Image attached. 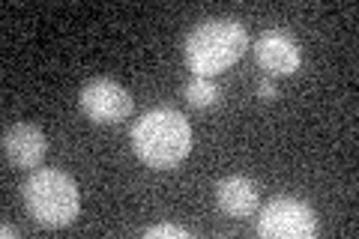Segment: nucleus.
<instances>
[{
  "mask_svg": "<svg viewBox=\"0 0 359 239\" xmlns=\"http://www.w3.org/2000/svg\"><path fill=\"white\" fill-rule=\"evenodd\" d=\"M132 150L150 168H174L192 150V126L177 108H153L132 126Z\"/></svg>",
  "mask_w": 359,
  "mask_h": 239,
  "instance_id": "2",
  "label": "nucleus"
},
{
  "mask_svg": "<svg viewBox=\"0 0 359 239\" xmlns=\"http://www.w3.org/2000/svg\"><path fill=\"white\" fill-rule=\"evenodd\" d=\"M216 203L222 212L233 215V219H249V215L257 210L261 203V191L252 183L249 177H222L216 186Z\"/></svg>",
  "mask_w": 359,
  "mask_h": 239,
  "instance_id": "8",
  "label": "nucleus"
},
{
  "mask_svg": "<svg viewBox=\"0 0 359 239\" xmlns=\"http://www.w3.org/2000/svg\"><path fill=\"white\" fill-rule=\"evenodd\" d=\"M78 105L93 123H120L132 114V93L114 78H90L78 93Z\"/></svg>",
  "mask_w": 359,
  "mask_h": 239,
  "instance_id": "5",
  "label": "nucleus"
},
{
  "mask_svg": "<svg viewBox=\"0 0 359 239\" xmlns=\"http://www.w3.org/2000/svg\"><path fill=\"white\" fill-rule=\"evenodd\" d=\"M0 231H4V236H15V233H18L13 224H4V227H0Z\"/></svg>",
  "mask_w": 359,
  "mask_h": 239,
  "instance_id": "12",
  "label": "nucleus"
},
{
  "mask_svg": "<svg viewBox=\"0 0 359 239\" xmlns=\"http://www.w3.org/2000/svg\"><path fill=\"white\" fill-rule=\"evenodd\" d=\"M25 203L39 224L66 227L75 221L81 195H78V186L69 174H63L57 168H39L25 183Z\"/></svg>",
  "mask_w": 359,
  "mask_h": 239,
  "instance_id": "3",
  "label": "nucleus"
},
{
  "mask_svg": "<svg viewBox=\"0 0 359 239\" xmlns=\"http://www.w3.org/2000/svg\"><path fill=\"white\" fill-rule=\"evenodd\" d=\"M255 57L273 75H294L302 66L299 42L287 30H278V27H269L255 39Z\"/></svg>",
  "mask_w": 359,
  "mask_h": 239,
  "instance_id": "6",
  "label": "nucleus"
},
{
  "mask_svg": "<svg viewBox=\"0 0 359 239\" xmlns=\"http://www.w3.org/2000/svg\"><path fill=\"white\" fill-rule=\"evenodd\" d=\"M144 236H150V239H165V236L189 239V236H192V231H189V227H180V224H153V227L144 231Z\"/></svg>",
  "mask_w": 359,
  "mask_h": 239,
  "instance_id": "10",
  "label": "nucleus"
},
{
  "mask_svg": "<svg viewBox=\"0 0 359 239\" xmlns=\"http://www.w3.org/2000/svg\"><path fill=\"white\" fill-rule=\"evenodd\" d=\"M186 63L195 75L212 78L231 69L249 48V30L240 18H204L189 30L183 45Z\"/></svg>",
  "mask_w": 359,
  "mask_h": 239,
  "instance_id": "1",
  "label": "nucleus"
},
{
  "mask_svg": "<svg viewBox=\"0 0 359 239\" xmlns=\"http://www.w3.org/2000/svg\"><path fill=\"white\" fill-rule=\"evenodd\" d=\"M257 96H261L264 102H273V99L278 96V90H276V81H273V78H264V81L257 84Z\"/></svg>",
  "mask_w": 359,
  "mask_h": 239,
  "instance_id": "11",
  "label": "nucleus"
},
{
  "mask_svg": "<svg viewBox=\"0 0 359 239\" xmlns=\"http://www.w3.org/2000/svg\"><path fill=\"white\" fill-rule=\"evenodd\" d=\"M4 153L15 168H39L48 153V141L33 123H15L4 132Z\"/></svg>",
  "mask_w": 359,
  "mask_h": 239,
  "instance_id": "7",
  "label": "nucleus"
},
{
  "mask_svg": "<svg viewBox=\"0 0 359 239\" xmlns=\"http://www.w3.org/2000/svg\"><path fill=\"white\" fill-rule=\"evenodd\" d=\"M183 96L192 108H216L219 99H222V90L212 78H204V75H192L183 87Z\"/></svg>",
  "mask_w": 359,
  "mask_h": 239,
  "instance_id": "9",
  "label": "nucleus"
},
{
  "mask_svg": "<svg viewBox=\"0 0 359 239\" xmlns=\"http://www.w3.org/2000/svg\"><path fill=\"white\" fill-rule=\"evenodd\" d=\"M318 215L299 198H273L257 215V236L266 239H311Z\"/></svg>",
  "mask_w": 359,
  "mask_h": 239,
  "instance_id": "4",
  "label": "nucleus"
}]
</instances>
